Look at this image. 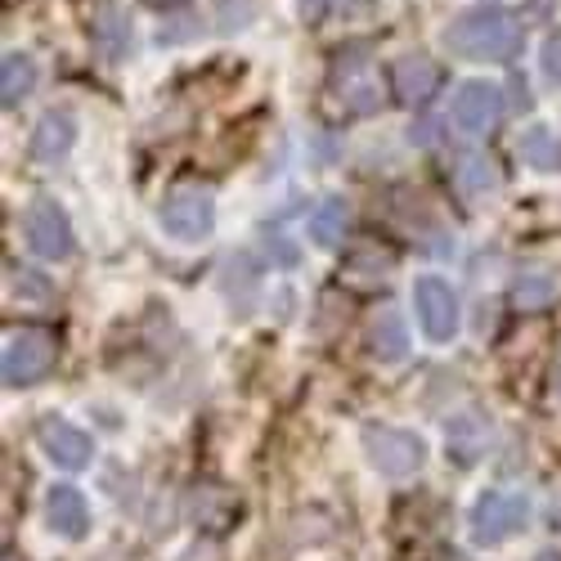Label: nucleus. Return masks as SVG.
<instances>
[{"mask_svg": "<svg viewBox=\"0 0 561 561\" xmlns=\"http://www.w3.org/2000/svg\"><path fill=\"white\" fill-rule=\"evenodd\" d=\"M526 32L503 10H467L445 27V50L467 64H512L522 55Z\"/></svg>", "mask_w": 561, "mask_h": 561, "instance_id": "1", "label": "nucleus"}, {"mask_svg": "<svg viewBox=\"0 0 561 561\" xmlns=\"http://www.w3.org/2000/svg\"><path fill=\"white\" fill-rule=\"evenodd\" d=\"M59 359V342L50 329H19L5 337V355H0V373L10 387H36Z\"/></svg>", "mask_w": 561, "mask_h": 561, "instance_id": "2", "label": "nucleus"}, {"mask_svg": "<svg viewBox=\"0 0 561 561\" xmlns=\"http://www.w3.org/2000/svg\"><path fill=\"white\" fill-rule=\"evenodd\" d=\"M530 522V499L522 490H485L472 503V539L494 548Z\"/></svg>", "mask_w": 561, "mask_h": 561, "instance_id": "3", "label": "nucleus"}, {"mask_svg": "<svg viewBox=\"0 0 561 561\" xmlns=\"http://www.w3.org/2000/svg\"><path fill=\"white\" fill-rule=\"evenodd\" d=\"M216 225V198L207 184H180V190L167 194L162 203V229L180 243H194V239H207Z\"/></svg>", "mask_w": 561, "mask_h": 561, "instance_id": "4", "label": "nucleus"}, {"mask_svg": "<svg viewBox=\"0 0 561 561\" xmlns=\"http://www.w3.org/2000/svg\"><path fill=\"white\" fill-rule=\"evenodd\" d=\"M364 454L382 477H396V481L413 477L417 467L427 462L423 436L400 432V427H364Z\"/></svg>", "mask_w": 561, "mask_h": 561, "instance_id": "5", "label": "nucleus"}, {"mask_svg": "<svg viewBox=\"0 0 561 561\" xmlns=\"http://www.w3.org/2000/svg\"><path fill=\"white\" fill-rule=\"evenodd\" d=\"M23 233H27V248L45 261H64L72 256V220L55 198H36L23 216Z\"/></svg>", "mask_w": 561, "mask_h": 561, "instance_id": "6", "label": "nucleus"}, {"mask_svg": "<svg viewBox=\"0 0 561 561\" xmlns=\"http://www.w3.org/2000/svg\"><path fill=\"white\" fill-rule=\"evenodd\" d=\"M413 306H417V323H423V333L432 342H449L458 333V297H454V288L445 284V278H436V274L417 278Z\"/></svg>", "mask_w": 561, "mask_h": 561, "instance_id": "7", "label": "nucleus"}, {"mask_svg": "<svg viewBox=\"0 0 561 561\" xmlns=\"http://www.w3.org/2000/svg\"><path fill=\"white\" fill-rule=\"evenodd\" d=\"M503 117V90L490 81H467L454 95V126L462 135H490Z\"/></svg>", "mask_w": 561, "mask_h": 561, "instance_id": "8", "label": "nucleus"}, {"mask_svg": "<svg viewBox=\"0 0 561 561\" xmlns=\"http://www.w3.org/2000/svg\"><path fill=\"white\" fill-rule=\"evenodd\" d=\"M36 440L45 449V458L59 462L64 472H81V467H90V458H95V445H90V436L72 423H64V417H41L36 423Z\"/></svg>", "mask_w": 561, "mask_h": 561, "instance_id": "9", "label": "nucleus"}, {"mask_svg": "<svg viewBox=\"0 0 561 561\" xmlns=\"http://www.w3.org/2000/svg\"><path fill=\"white\" fill-rule=\"evenodd\" d=\"M391 90L404 108H427L432 95L440 90V68L427 55H404L391 68Z\"/></svg>", "mask_w": 561, "mask_h": 561, "instance_id": "10", "label": "nucleus"}, {"mask_svg": "<svg viewBox=\"0 0 561 561\" xmlns=\"http://www.w3.org/2000/svg\"><path fill=\"white\" fill-rule=\"evenodd\" d=\"M342 64L333 68V81H337V100L351 108V113H373L382 104L378 95V81L368 77V64L364 59H351V55H337Z\"/></svg>", "mask_w": 561, "mask_h": 561, "instance_id": "11", "label": "nucleus"}, {"mask_svg": "<svg viewBox=\"0 0 561 561\" xmlns=\"http://www.w3.org/2000/svg\"><path fill=\"white\" fill-rule=\"evenodd\" d=\"M45 522H50V530L64 535V539H81L90 530V507H85L81 490L55 485L50 494H45Z\"/></svg>", "mask_w": 561, "mask_h": 561, "instance_id": "12", "label": "nucleus"}, {"mask_svg": "<svg viewBox=\"0 0 561 561\" xmlns=\"http://www.w3.org/2000/svg\"><path fill=\"white\" fill-rule=\"evenodd\" d=\"M368 351H373V359H382V364L404 359L409 329H404V314L396 306H382L378 314H373V323H368Z\"/></svg>", "mask_w": 561, "mask_h": 561, "instance_id": "13", "label": "nucleus"}, {"mask_svg": "<svg viewBox=\"0 0 561 561\" xmlns=\"http://www.w3.org/2000/svg\"><path fill=\"white\" fill-rule=\"evenodd\" d=\"M72 139H77L72 113H64V108L45 113V117L36 122V135H32V158H36V162H59V158L72 149Z\"/></svg>", "mask_w": 561, "mask_h": 561, "instance_id": "14", "label": "nucleus"}, {"mask_svg": "<svg viewBox=\"0 0 561 561\" xmlns=\"http://www.w3.org/2000/svg\"><path fill=\"white\" fill-rule=\"evenodd\" d=\"M494 440V427H490V417L481 413H462L454 417V427H449V449L462 458V462H477Z\"/></svg>", "mask_w": 561, "mask_h": 561, "instance_id": "15", "label": "nucleus"}, {"mask_svg": "<svg viewBox=\"0 0 561 561\" xmlns=\"http://www.w3.org/2000/svg\"><path fill=\"white\" fill-rule=\"evenodd\" d=\"M346 229H351V207H346V198H323V203L314 207V216H310V239H314L319 248H337V243L346 239Z\"/></svg>", "mask_w": 561, "mask_h": 561, "instance_id": "16", "label": "nucleus"}, {"mask_svg": "<svg viewBox=\"0 0 561 561\" xmlns=\"http://www.w3.org/2000/svg\"><path fill=\"white\" fill-rule=\"evenodd\" d=\"M32 85H36V64L27 55H5L0 59V104L14 108L32 95Z\"/></svg>", "mask_w": 561, "mask_h": 561, "instance_id": "17", "label": "nucleus"}, {"mask_svg": "<svg viewBox=\"0 0 561 561\" xmlns=\"http://www.w3.org/2000/svg\"><path fill=\"white\" fill-rule=\"evenodd\" d=\"M557 301V278L552 274H522L517 284H512V306L526 310V314H539Z\"/></svg>", "mask_w": 561, "mask_h": 561, "instance_id": "18", "label": "nucleus"}, {"mask_svg": "<svg viewBox=\"0 0 561 561\" xmlns=\"http://www.w3.org/2000/svg\"><path fill=\"white\" fill-rule=\"evenodd\" d=\"M517 149L535 171H561V139L548 126H530Z\"/></svg>", "mask_w": 561, "mask_h": 561, "instance_id": "19", "label": "nucleus"}, {"mask_svg": "<svg viewBox=\"0 0 561 561\" xmlns=\"http://www.w3.org/2000/svg\"><path fill=\"white\" fill-rule=\"evenodd\" d=\"M458 190H462V198H485V194H494L499 190V171H494V162L490 158H467L462 167H458Z\"/></svg>", "mask_w": 561, "mask_h": 561, "instance_id": "20", "label": "nucleus"}, {"mask_svg": "<svg viewBox=\"0 0 561 561\" xmlns=\"http://www.w3.org/2000/svg\"><path fill=\"white\" fill-rule=\"evenodd\" d=\"M104 10H108V23H95V36L104 41L108 55H122L130 45V14H122L117 5H108V0H104Z\"/></svg>", "mask_w": 561, "mask_h": 561, "instance_id": "21", "label": "nucleus"}, {"mask_svg": "<svg viewBox=\"0 0 561 561\" xmlns=\"http://www.w3.org/2000/svg\"><path fill=\"white\" fill-rule=\"evenodd\" d=\"M543 77H548L552 85H561V32L543 41Z\"/></svg>", "mask_w": 561, "mask_h": 561, "instance_id": "22", "label": "nucleus"}, {"mask_svg": "<svg viewBox=\"0 0 561 561\" xmlns=\"http://www.w3.org/2000/svg\"><path fill=\"white\" fill-rule=\"evenodd\" d=\"M297 10H301V19H306V23H319V19H323V10H329V0H297Z\"/></svg>", "mask_w": 561, "mask_h": 561, "instance_id": "23", "label": "nucleus"}, {"mask_svg": "<svg viewBox=\"0 0 561 561\" xmlns=\"http://www.w3.org/2000/svg\"><path fill=\"white\" fill-rule=\"evenodd\" d=\"M552 391L561 396V355H557V364H552Z\"/></svg>", "mask_w": 561, "mask_h": 561, "instance_id": "24", "label": "nucleus"}, {"mask_svg": "<svg viewBox=\"0 0 561 561\" xmlns=\"http://www.w3.org/2000/svg\"><path fill=\"white\" fill-rule=\"evenodd\" d=\"M535 561H561V557H557V552H539Z\"/></svg>", "mask_w": 561, "mask_h": 561, "instance_id": "25", "label": "nucleus"}]
</instances>
